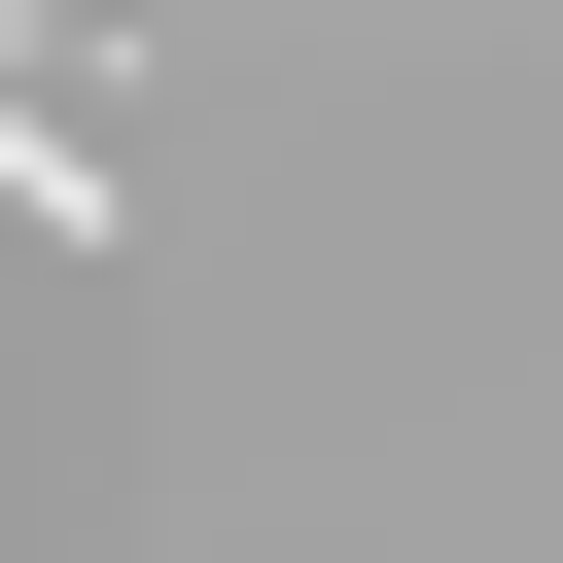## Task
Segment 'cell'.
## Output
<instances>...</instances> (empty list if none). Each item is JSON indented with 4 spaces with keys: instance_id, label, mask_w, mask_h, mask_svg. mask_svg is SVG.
Instances as JSON below:
<instances>
[{
    "instance_id": "1",
    "label": "cell",
    "mask_w": 563,
    "mask_h": 563,
    "mask_svg": "<svg viewBox=\"0 0 563 563\" xmlns=\"http://www.w3.org/2000/svg\"><path fill=\"white\" fill-rule=\"evenodd\" d=\"M0 211H35V246H106V141H70V106H0Z\"/></svg>"
}]
</instances>
